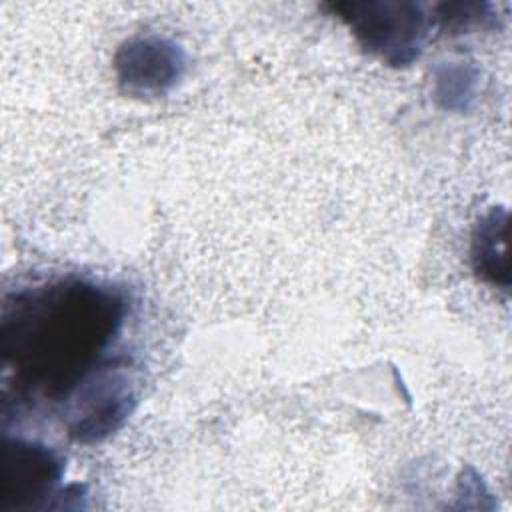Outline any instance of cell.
Here are the masks:
<instances>
[{
  "label": "cell",
  "instance_id": "277c9868",
  "mask_svg": "<svg viewBox=\"0 0 512 512\" xmlns=\"http://www.w3.org/2000/svg\"><path fill=\"white\" fill-rule=\"evenodd\" d=\"M180 68V50L158 38L130 42L118 54L120 82L130 90H164L178 78Z\"/></svg>",
  "mask_w": 512,
  "mask_h": 512
},
{
  "label": "cell",
  "instance_id": "8992f818",
  "mask_svg": "<svg viewBox=\"0 0 512 512\" xmlns=\"http://www.w3.org/2000/svg\"><path fill=\"white\" fill-rule=\"evenodd\" d=\"M472 258L478 274L492 284L508 286L506 256V212L492 210L476 228Z\"/></svg>",
  "mask_w": 512,
  "mask_h": 512
},
{
  "label": "cell",
  "instance_id": "3957f363",
  "mask_svg": "<svg viewBox=\"0 0 512 512\" xmlns=\"http://www.w3.org/2000/svg\"><path fill=\"white\" fill-rule=\"evenodd\" d=\"M62 474V462L44 446L16 442L6 448L4 506L24 508L50 492Z\"/></svg>",
  "mask_w": 512,
  "mask_h": 512
},
{
  "label": "cell",
  "instance_id": "7a4b0ae2",
  "mask_svg": "<svg viewBox=\"0 0 512 512\" xmlns=\"http://www.w3.org/2000/svg\"><path fill=\"white\" fill-rule=\"evenodd\" d=\"M360 44L388 64L412 62L428 30L426 16L412 2H342L332 6Z\"/></svg>",
  "mask_w": 512,
  "mask_h": 512
},
{
  "label": "cell",
  "instance_id": "5b68a950",
  "mask_svg": "<svg viewBox=\"0 0 512 512\" xmlns=\"http://www.w3.org/2000/svg\"><path fill=\"white\" fill-rule=\"evenodd\" d=\"M124 384L118 374L102 376L98 382H92L78 398L74 424L70 426L72 434L80 440H96L112 432L128 412L130 390Z\"/></svg>",
  "mask_w": 512,
  "mask_h": 512
},
{
  "label": "cell",
  "instance_id": "6da1fadb",
  "mask_svg": "<svg viewBox=\"0 0 512 512\" xmlns=\"http://www.w3.org/2000/svg\"><path fill=\"white\" fill-rule=\"evenodd\" d=\"M126 304L88 280H56L12 296L2 314V364L16 392L64 400L100 368Z\"/></svg>",
  "mask_w": 512,
  "mask_h": 512
}]
</instances>
